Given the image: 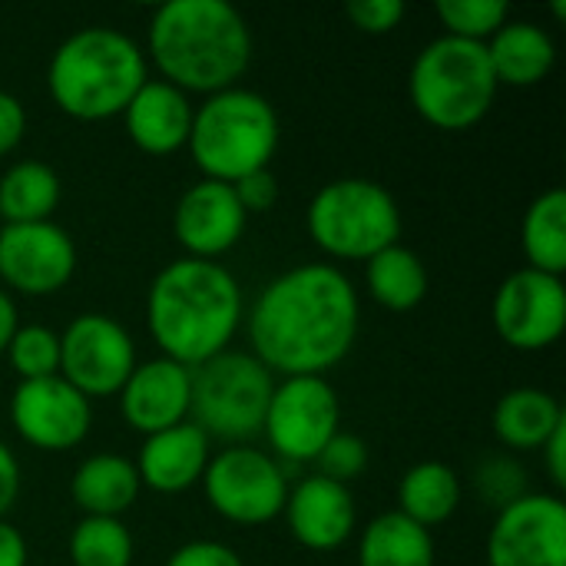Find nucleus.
Masks as SVG:
<instances>
[{
	"label": "nucleus",
	"instance_id": "1",
	"mask_svg": "<svg viewBox=\"0 0 566 566\" xmlns=\"http://www.w3.org/2000/svg\"><path fill=\"white\" fill-rule=\"evenodd\" d=\"M361 325V298L345 269L305 262L279 272L249 308L252 355L282 378L328 375L342 365Z\"/></svg>",
	"mask_w": 566,
	"mask_h": 566
},
{
	"label": "nucleus",
	"instance_id": "2",
	"mask_svg": "<svg viewBox=\"0 0 566 566\" xmlns=\"http://www.w3.org/2000/svg\"><path fill=\"white\" fill-rule=\"evenodd\" d=\"M245 318L239 279L222 262L176 259L156 272L146 292V328L163 358L199 368L229 352Z\"/></svg>",
	"mask_w": 566,
	"mask_h": 566
},
{
	"label": "nucleus",
	"instance_id": "3",
	"mask_svg": "<svg viewBox=\"0 0 566 566\" xmlns=\"http://www.w3.org/2000/svg\"><path fill=\"white\" fill-rule=\"evenodd\" d=\"M146 60L186 96H212L245 76L252 27L229 0H166L149 17Z\"/></svg>",
	"mask_w": 566,
	"mask_h": 566
},
{
	"label": "nucleus",
	"instance_id": "4",
	"mask_svg": "<svg viewBox=\"0 0 566 566\" xmlns=\"http://www.w3.org/2000/svg\"><path fill=\"white\" fill-rule=\"evenodd\" d=\"M146 80V50L116 27L70 33L46 63V93L53 106L80 123L123 116L126 103Z\"/></svg>",
	"mask_w": 566,
	"mask_h": 566
},
{
	"label": "nucleus",
	"instance_id": "5",
	"mask_svg": "<svg viewBox=\"0 0 566 566\" xmlns=\"http://www.w3.org/2000/svg\"><path fill=\"white\" fill-rule=\"evenodd\" d=\"M279 136L282 126L275 106L255 90L229 86L222 93L202 96L192 113L186 149L192 153L202 179L232 186L242 176L272 166Z\"/></svg>",
	"mask_w": 566,
	"mask_h": 566
},
{
	"label": "nucleus",
	"instance_id": "6",
	"mask_svg": "<svg viewBox=\"0 0 566 566\" xmlns=\"http://www.w3.org/2000/svg\"><path fill=\"white\" fill-rule=\"evenodd\" d=\"M497 90L484 43L448 33L428 40L408 70V99L415 113L444 133L478 126L491 113Z\"/></svg>",
	"mask_w": 566,
	"mask_h": 566
},
{
	"label": "nucleus",
	"instance_id": "7",
	"mask_svg": "<svg viewBox=\"0 0 566 566\" xmlns=\"http://www.w3.org/2000/svg\"><path fill=\"white\" fill-rule=\"evenodd\" d=\"M401 209L391 189L365 176L325 182L308 209V239L335 262H368L401 239Z\"/></svg>",
	"mask_w": 566,
	"mask_h": 566
},
{
	"label": "nucleus",
	"instance_id": "8",
	"mask_svg": "<svg viewBox=\"0 0 566 566\" xmlns=\"http://www.w3.org/2000/svg\"><path fill=\"white\" fill-rule=\"evenodd\" d=\"M275 391V375L252 352H222L192 368V411L189 421L209 438L249 444L262 434L265 408Z\"/></svg>",
	"mask_w": 566,
	"mask_h": 566
},
{
	"label": "nucleus",
	"instance_id": "9",
	"mask_svg": "<svg viewBox=\"0 0 566 566\" xmlns=\"http://www.w3.org/2000/svg\"><path fill=\"white\" fill-rule=\"evenodd\" d=\"M199 484L212 514L239 527L272 524L282 517L289 497V478L282 464L252 444H229L216 451Z\"/></svg>",
	"mask_w": 566,
	"mask_h": 566
},
{
	"label": "nucleus",
	"instance_id": "10",
	"mask_svg": "<svg viewBox=\"0 0 566 566\" xmlns=\"http://www.w3.org/2000/svg\"><path fill=\"white\" fill-rule=\"evenodd\" d=\"M342 431L338 391L322 375H298L275 381V391L265 408L262 434L272 458L295 464H315L322 448Z\"/></svg>",
	"mask_w": 566,
	"mask_h": 566
},
{
	"label": "nucleus",
	"instance_id": "11",
	"mask_svg": "<svg viewBox=\"0 0 566 566\" xmlns=\"http://www.w3.org/2000/svg\"><path fill=\"white\" fill-rule=\"evenodd\" d=\"M136 365V342L113 315L83 312L60 332V378L90 401L119 395Z\"/></svg>",
	"mask_w": 566,
	"mask_h": 566
},
{
	"label": "nucleus",
	"instance_id": "12",
	"mask_svg": "<svg viewBox=\"0 0 566 566\" xmlns=\"http://www.w3.org/2000/svg\"><path fill=\"white\" fill-rule=\"evenodd\" d=\"M497 338L514 352H544L560 342L566 328V285L560 275L537 269L511 272L491 305Z\"/></svg>",
	"mask_w": 566,
	"mask_h": 566
},
{
	"label": "nucleus",
	"instance_id": "13",
	"mask_svg": "<svg viewBox=\"0 0 566 566\" xmlns=\"http://www.w3.org/2000/svg\"><path fill=\"white\" fill-rule=\"evenodd\" d=\"M488 566H566V504L527 491L497 511L488 531Z\"/></svg>",
	"mask_w": 566,
	"mask_h": 566
},
{
	"label": "nucleus",
	"instance_id": "14",
	"mask_svg": "<svg viewBox=\"0 0 566 566\" xmlns=\"http://www.w3.org/2000/svg\"><path fill=\"white\" fill-rule=\"evenodd\" d=\"M76 272L73 235L46 222L0 226V289L10 295L46 298L70 285Z\"/></svg>",
	"mask_w": 566,
	"mask_h": 566
},
{
	"label": "nucleus",
	"instance_id": "15",
	"mask_svg": "<svg viewBox=\"0 0 566 566\" xmlns=\"http://www.w3.org/2000/svg\"><path fill=\"white\" fill-rule=\"evenodd\" d=\"M10 421L20 441L43 454L80 448L93 431V401L60 375L20 381L10 398Z\"/></svg>",
	"mask_w": 566,
	"mask_h": 566
},
{
	"label": "nucleus",
	"instance_id": "16",
	"mask_svg": "<svg viewBox=\"0 0 566 566\" xmlns=\"http://www.w3.org/2000/svg\"><path fill=\"white\" fill-rule=\"evenodd\" d=\"M245 209L239 206L229 182L199 179L192 182L172 209V235L189 259L219 262L232 252L245 232Z\"/></svg>",
	"mask_w": 566,
	"mask_h": 566
},
{
	"label": "nucleus",
	"instance_id": "17",
	"mask_svg": "<svg viewBox=\"0 0 566 566\" xmlns=\"http://www.w3.org/2000/svg\"><path fill=\"white\" fill-rule=\"evenodd\" d=\"M119 411L123 421L149 438L189 421L192 411V368L172 358H149L133 368L126 385L119 388Z\"/></svg>",
	"mask_w": 566,
	"mask_h": 566
},
{
	"label": "nucleus",
	"instance_id": "18",
	"mask_svg": "<svg viewBox=\"0 0 566 566\" xmlns=\"http://www.w3.org/2000/svg\"><path fill=\"white\" fill-rule=\"evenodd\" d=\"M282 517L295 544L315 554H332L355 537L358 504L352 488L312 474L295 488H289Z\"/></svg>",
	"mask_w": 566,
	"mask_h": 566
},
{
	"label": "nucleus",
	"instance_id": "19",
	"mask_svg": "<svg viewBox=\"0 0 566 566\" xmlns=\"http://www.w3.org/2000/svg\"><path fill=\"white\" fill-rule=\"evenodd\" d=\"M192 96L166 80H146L123 109L126 136L136 149L149 156H169L186 149L192 129Z\"/></svg>",
	"mask_w": 566,
	"mask_h": 566
},
{
	"label": "nucleus",
	"instance_id": "20",
	"mask_svg": "<svg viewBox=\"0 0 566 566\" xmlns=\"http://www.w3.org/2000/svg\"><path fill=\"white\" fill-rule=\"evenodd\" d=\"M209 458L212 441L192 421H182L169 431L143 438L133 464L143 488L156 494H186L202 481Z\"/></svg>",
	"mask_w": 566,
	"mask_h": 566
},
{
	"label": "nucleus",
	"instance_id": "21",
	"mask_svg": "<svg viewBox=\"0 0 566 566\" xmlns=\"http://www.w3.org/2000/svg\"><path fill=\"white\" fill-rule=\"evenodd\" d=\"M484 50L497 86H514V90L544 83L557 63V43L551 30L534 20H507L484 43Z\"/></svg>",
	"mask_w": 566,
	"mask_h": 566
},
{
	"label": "nucleus",
	"instance_id": "22",
	"mask_svg": "<svg viewBox=\"0 0 566 566\" xmlns=\"http://www.w3.org/2000/svg\"><path fill=\"white\" fill-rule=\"evenodd\" d=\"M136 464L123 454H90L76 464L70 478V497L83 517H123L139 501Z\"/></svg>",
	"mask_w": 566,
	"mask_h": 566
},
{
	"label": "nucleus",
	"instance_id": "23",
	"mask_svg": "<svg viewBox=\"0 0 566 566\" xmlns=\"http://www.w3.org/2000/svg\"><path fill=\"white\" fill-rule=\"evenodd\" d=\"M560 424H566L564 405L547 388H511L494 408V438L507 451H541Z\"/></svg>",
	"mask_w": 566,
	"mask_h": 566
},
{
	"label": "nucleus",
	"instance_id": "24",
	"mask_svg": "<svg viewBox=\"0 0 566 566\" xmlns=\"http://www.w3.org/2000/svg\"><path fill=\"white\" fill-rule=\"evenodd\" d=\"M461 507V478L444 461H418L398 481V514L434 531L448 524Z\"/></svg>",
	"mask_w": 566,
	"mask_h": 566
},
{
	"label": "nucleus",
	"instance_id": "25",
	"mask_svg": "<svg viewBox=\"0 0 566 566\" xmlns=\"http://www.w3.org/2000/svg\"><path fill=\"white\" fill-rule=\"evenodd\" d=\"M434 534L398 511H385L358 534V566H434Z\"/></svg>",
	"mask_w": 566,
	"mask_h": 566
},
{
	"label": "nucleus",
	"instance_id": "26",
	"mask_svg": "<svg viewBox=\"0 0 566 566\" xmlns=\"http://www.w3.org/2000/svg\"><path fill=\"white\" fill-rule=\"evenodd\" d=\"M63 199L60 172L43 159H20L0 176V219L3 226L46 222Z\"/></svg>",
	"mask_w": 566,
	"mask_h": 566
},
{
	"label": "nucleus",
	"instance_id": "27",
	"mask_svg": "<svg viewBox=\"0 0 566 566\" xmlns=\"http://www.w3.org/2000/svg\"><path fill=\"white\" fill-rule=\"evenodd\" d=\"M428 265L421 255L401 242L388 245L385 252L365 262V289L368 295L388 312H411L428 295Z\"/></svg>",
	"mask_w": 566,
	"mask_h": 566
},
{
	"label": "nucleus",
	"instance_id": "28",
	"mask_svg": "<svg viewBox=\"0 0 566 566\" xmlns=\"http://www.w3.org/2000/svg\"><path fill=\"white\" fill-rule=\"evenodd\" d=\"M521 245L527 255V269L560 275L566 272V192L560 186L541 192L521 226Z\"/></svg>",
	"mask_w": 566,
	"mask_h": 566
},
{
	"label": "nucleus",
	"instance_id": "29",
	"mask_svg": "<svg viewBox=\"0 0 566 566\" xmlns=\"http://www.w3.org/2000/svg\"><path fill=\"white\" fill-rule=\"evenodd\" d=\"M73 566H133L136 544L123 517H80L70 531Z\"/></svg>",
	"mask_w": 566,
	"mask_h": 566
},
{
	"label": "nucleus",
	"instance_id": "30",
	"mask_svg": "<svg viewBox=\"0 0 566 566\" xmlns=\"http://www.w3.org/2000/svg\"><path fill=\"white\" fill-rule=\"evenodd\" d=\"M10 368L20 375V381H40L60 375V332L30 322L17 325L10 345H7Z\"/></svg>",
	"mask_w": 566,
	"mask_h": 566
},
{
	"label": "nucleus",
	"instance_id": "31",
	"mask_svg": "<svg viewBox=\"0 0 566 566\" xmlns=\"http://www.w3.org/2000/svg\"><path fill=\"white\" fill-rule=\"evenodd\" d=\"M434 13L448 36L471 43H488L511 20V7L504 0H438Z\"/></svg>",
	"mask_w": 566,
	"mask_h": 566
},
{
	"label": "nucleus",
	"instance_id": "32",
	"mask_svg": "<svg viewBox=\"0 0 566 566\" xmlns=\"http://www.w3.org/2000/svg\"><path fill=\"white\" fill-rule=\"evenodd\" d=\"M315 468H318L322 478L352 488V481H358V478L365 474V468H368V444H365L358 434L338 431V434L322 448V454L315 458Z\"/></svg>",
	"mask_w": 566,
	"mask_h": 566
},
{
	"label": "nucleus",
	"instance_id": "33",
	"mask_svg": "<svg viewBox=\"0 0 566 566\" xmlns=\"http://www.w3.org/2000/svg\"><path fill=\"white\" fill-rule=\"evenodd\" d=\"M478 491L484 501H491L501 511L527 494V471L511 458H491L488 464L478 468Z\"/></svg>",
	"mask_w": 566,
	"mask_h": 566
},
{
	"label": "nucleus",
	"instance_id": "34",
	"mask_svg": "<svg viewBox=\"0 0 566 566\" xmlns=\"http://www.w3.org/2000/svg\"><path fill=\"white\" fill-rule=\"evenodd\" d=\"M405 10L408 7L401 0H355L345 7V17L355 30L381 36V33H391L405 20Z\"/></svg>",
	"mask_w": 566,
	"mask_h": 566
},
{
	"label": "nucleus",
	"instance_id": "35",
	"mask_svg": "<svg viewBox=\"0 0 566 566\" xmlns=\"http://www.w3.org/2000/svg\"><path fill=\"white\" fill-rule=\"evenodd\" d=\"M163 566H245L239 551L222 541H189L169 554Z\"/></svg>",
	"mask_w": 566,
	"mask_h": 566
},
{
	"label": "nucleus",
	"instance_id": "36",
	"mask_svg": "<svg viewBox=\"0 0 566 566\" xmlns=\"http://www.w3.org/2000/svg\"><path fill=\"white\" fill-rule=\"evenodd\" d=\"M232 192H235L239 206L245 209V216L269 212L279 199V179L272 176V169H259V172H249L239 182H232Z\"/></svg>",
	"mask_w": 566,
	"mask_h": 566
},
{
	"label": "nucleus",
	"instance_id": "37",
	"mask_svg": "<svg viewBox=\"0 0 566 566\" xmlns=\"http://www.w3.org/2000/svg\"><path fill=\"white\" fill-rule=\"evenodd\" d=\"M23 133H27V106L13 93L0 90V159L23 143Z\"/></svg>",
	"mask_w": 566,
	"mask_h": 566
},
{
	"label": "nucleus",
	"instance_id": "38",
	"mask_svg": "<svg viewBox=\"0 0 566 566\" xmlns=\"http://www.w3.org/2000/svg\"><path fill=\"white\" fill-rule=\"evenodd\" d=\"M20 484H23L20 461H17V454L0 441V521H7V514L13 511V504H17V497H20Z\"/></svg>",
	"mask_w": 566,
	"mask_h": 566
},
{
	"label": "nucleus",
	"instance_id": "39",
	"mask_svg": "<svg viewBox=\"0 0 566 566\" xmlns=\"http://www.w3.org/2000/svg\"><path fill=\"white\" fill-rule=\"evenodd\" d=\"M541 454H544V468H547V478L554 484V494H560L566 488V424H560L547 438V444L541 448Z\"/></svg>",
	"mask_w": 566,
	"mask_h": 566
},
{
	"label": "nucleus",
	"instance_id": "40",
	"mask_svg": "<svg viewBox=\"0 0 566 566\" xmlns=\"http://www.w3.org/2000/svg\"><path fill=\"white\" fill-rule=\"evenodd\" d=\"M27 560H30L27 537L10 521H0V566H27Z\"/></svg>",
	"mask_w": 566,
	"mask_h": 566
},
{
	"label": "nucleus",
	"instance_id": "41",
	"mask_svg": "<svg viewBox=\"0 0 566 566\" xmlns=\"http://www.w3.org/2000/svg\"><path fill=\"white\" fill-rule=\"evenodd\" d=\"M17 325H20L17 302H13V295H10V292H3V289H0V355H7V345H10V338H13Z\"/></svg>",
	"mask_w": 566,
	"mask_h": 566
}]
</instances>
